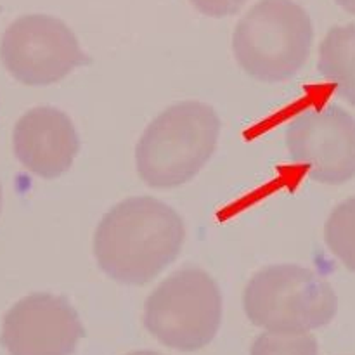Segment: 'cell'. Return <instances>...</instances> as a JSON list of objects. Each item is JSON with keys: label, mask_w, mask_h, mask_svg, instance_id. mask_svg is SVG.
<instances>
[{"label": "cell", "mask_w": 355, "mask_h": 355, "mask_svg": "<svg viewBox=\"0 0 355 355\" xmlns=\"http://www.w3.org/2000/svg\"><path fill=\"white\" fill-rule=\"evenodd\" d=\"M184 238V222L172 207L151 196L127 198L101 218L94 257L110 279L144 286L175 262Z\"/></svg>", "instance_id": "cell-1"}, {"label": "cell", "mask_w": 355, "mask_h": 355, "mask_svg": "<svg viewBox=\"0 0 355 355\" xmlns=\"http://www.w3.org/2000/svg\"><path fill=\"white\" fill-rule=\"evenodd\" d=\"M220 135V118L210 104L180 101L146 127L135 146V168L155 189L193 180L210 162Z\"/></svg>", "instance_id": "cell-2"}, {"label": "cell", "mask_w": 355, "mask_h": 355, "mask_svg": "<svg viewBox=\"0 0 355 355\" xmlns=\"http://www.w3.org/2000/svg\"><path fill=\"white\" fill-rule=\"evenodd\" d=\"M314 28L307 10L293 0H260L236 24L232 52L257 82L279 83L304 68Z\"/></svg>", "instance_id": "cell-3"}, {"label": "cell", "mask_w": 355, "mask_h": 355, "mask_svg": "<svg viewBox=\"0 0 355 355\" xmlns=\"http://www.w3.org/2000/svg\"><path fill=\"white\" fill-rule=\"evenodd\" d=\"M243 311L250 322L272 333L314 331L338 312L331 284L307 267L277 263L259 270L243 291Z\"/></svg>", "instance_id": "cell-4"}, {"label": "cell", "mask_w": 355, "mask_h": 355, "mask_svg": "<svg viewBox=\"0 0 355 355\" xmlns=\"http://www.w3.org/2000/svg\"><path fill=\"white\" fill-rule=\"evenodd\" d=\"M220 322L218 284L196 267L173 272L146 298V329L163 345L180 352H196L210 345Z\"/></svg>", "instance_id": "cell-5"}, {"label": "cell", "mask_w": 355, "mask_h": 355, "mask_svg": "<svg viewBox=\"0 0 355 355\" xmlns=\"http://www.w3.org/2000/svg\"><path fill=\"white\" fill-rule=\"evenodd\" d=\"M0 59L12 78L31 87L61 82L89 62L71 28L47 14H26L12 21L2 35Z\"/></svg>", "instance_id": "cell-6"}, {"label": "cell", "mask_w": 355, "mask_h": 355, "mask_svg": "<svg viewBox=\"0 0 355 355\" xmlns=\"http://www.w3.org/2000/svg\"><path fill=\"white\" fill-rule=\"evenodd\" d=\"M284 144L291 162L305 166L315 182L340 186L355 177V118L336 104L297 114Z\"/></svg>", "instance_id": "cell-7"}, {"label": "cell", "mask_w": 355, "mask_h": 355, "mask_svg": "<svg viewBox=\"0 0 355 355\" xmlns=\"http://www.w3.org/2000/svg\"><path fill=\"white\" fill-rule=\"evenodd\" d=\"M83 336L78 312L66 298L31 293L3 315L0 343L10 355H71Z\"/></svg>", "instance_id": "cell-8"}, {"label": "cell", "mask_w": 355, "mask_h": 355, "mask_svg": "<svg viewBox=\"0 0 355 355\" xmlns=\"http://www.w3.org/2000/svg\"><path fill=\"white\" fill-rule=\"evenodd\" d=\"M14 155L40 179H59L71 168L80 151V137L71 118L52 106L26 111L12 132Z\"/></svg>", "instance_id": "cell-9"}, {"label": "cell", "mask_w": 355, "mask_h": 355, "mask_svg": "<svg viewBox=\"0 0 355 355\" xmlns=\"http://www.w3.org/2000/svg\"><path fill=\"white\" fill-rule=\"evenodd\" d=\"M318 69L342 99L355 106V24L328 30L319 47Z\"/></svg>", "instance_id": "cell-10"}, {"label": "cell", "mask_w": 355, "mask_h": 355, "mask_svg": "<svg viewBox=\"0 0 355 355\" xmlns=\"http://www.w3.org/2000/svg\"><path fill=\"white\" fill-rule=\"evenodd\" d=\"M324 241L342 266L355 274V196L342 201L329 214L324 225Z\"/></svg>", "instance_id": "cell-11"}, {"label": "cell", "mask_w": 355, "mask_h": 355, "mask_svg": "<svg viewBox=\"0 0 355 355\" xmlns=\"http://www.w3.org/2000/svg\"><path fill=\"white\" fill-rule=\"evenodd\" d=\"M250 355H319V345L309 333L291 335L266 331L257 336Z\"/></svg>", "instance_id": "cell-12"}, {"label": "cell", "mask_w": 355, "mask_h": 355, "mask_svg": "<svg viewBox=\"0 0 355 355\" xmlns=\"http://www.w3.org/2000/svg\"><path fill=\"white\" fill-rule=\"evenodd\" d=\"M201 14L210 17H227L239 12L246 0H189Z\"/></svg>", "instance_id": "cell-13"}, {"label": "cell", "mask_w": 355, "mask_h": 355, "mask_svg": "<svg viewBox=\"0 0 355 355\" xmlns=\"http://www.w3.org/2000/svg\"><path fill=\"white\" fill-rule=\"evenodd\" d=\"M335 2L338 3L342 9H345L347 12L354 14V16H355V0H335Z\"/></svg>", "instance_id": "cell-14"}, {"label": "cell", "mask_w": 355, "mask_h": 355, "mask_svg": "<svg viewBox=\"0 0 355 355\" xmlns=\"http://www.w3.org/2000/svg\"><path fill=\"white\" fill-rule=\"evenodd\" d=\"M127 355H162L158 352H151V350H137V352H130Z\"/></svg>", "instance_id": "cell-15"}, {"label": "cell", "mask_w": 355, "mask_h": 355, "mask_svg": "<svg viewBox=\"0 0 355 355\" xmlns=\"http://www.w3.org/2000/svg\"><path fill=\"white\" fill-rule=\"evenodd\" d=\"M0 210H2V186H0Z\"/></svg>", "instance_id": "cell-16"}]
</instances>
